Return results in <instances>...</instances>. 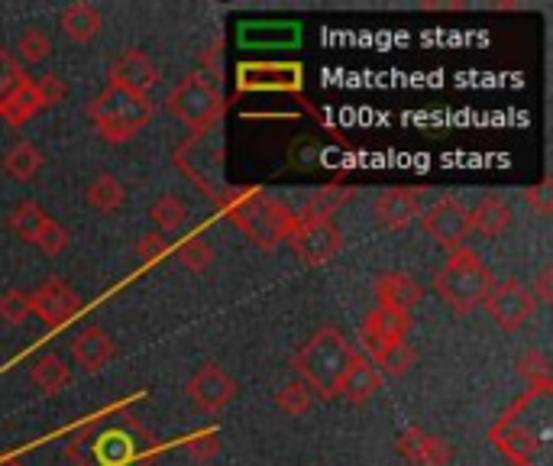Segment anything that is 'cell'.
I'll use <instances>...</instances> for the list:
<instances>
[{"mask_svg":"<svg viewBox=\"0 0 553 466\" xmlns=\"http://www.w3.org/2000/svg\"><path fill=\"white\" fill-rule=\"evenodd\" d=\"M188 395L198 408L207 411V415H217L220 408H227L233 402V395H237V382H233L217 363H207V366L198 369L195 376H191Z\"/></svg>","mask_w":553,"mask_h":466,"instance_id":"cell-15","label":"cell"},{"mask_svg":"<svg viewBox=\"0 0 553 466\" xmlns=\"http://www.w3.org/2000/svg\"><path fill=\"white\" fill-rule=\"evenodd\" d=\"M169 111L182 127L198 133L207 127H220V120L227 114V101H224V94H220V88L207 85L201 75L191 72L172 88Z\"/></svg>","mask_w":553,"mask_h":466,"instance_id":"cell-8","label":"cell"},{"mask_svg":"<svg viewBox=\"0 0 553 466\" xmlns=\"http://www.w3.org/2000/svg\"><path fill=\"white\" fill-rule=\"evenodd\" d=\"M301 65L295 62H246L237 72L240 91H301Z\"/></svg>","mask_w":553,"mask_h":466,"instance_id":"cell-14","label":"cell"},{"mask_svg":"<svg viewBox=\"0 0 553 466\" xmlns=\"http://www.w3.org/2000/svg\"><path fill=\"white\" fill-rule=\"evenodd\" d=\"M26 78L30 75L23 72V65L17 62V56L7 52V49H0V101H4L13 88H20Z\"/></svg>","mask_w":553,"mask_h":466,"instance_id":"cell-37","label":"cell"},{"mask_svg":"<svg viewBox=\"0 0 553 466\" xmlns=\"http://www.w3.org/2000/svg\"><path fill=\"white\" fill-rule=\"evenodd\" d=\"M395 447H398V454L414 466H450V460L456 457L450 441H444V437H437V434H427L421 428L402 431Z\"/></svg>","mask_w":553,"mask_h":466,"instance_id":"cell-16","label":"cell"},{"mask_svg":"<svg viewBox=\"0 0 553 466\" xmlns=\"http://www.w3.org/2000/svg\"><path fill=\"white\" fill-rule=\"evenodd\" d=\"M36 111H43V101H39L33 78H26L20 88H13L4 101H0V120L10 123V127H23Z\"/></svg>","mask_w":553,"mask_h":466,"instance_id":"cell-25","label":"cell"},{"mask_svg":"<svg viewBox=\"0 0 553 466\" xmlns=\"http://www.w3.org/2000/svg\"><path fill=\"white\" fill-rule=\"evenodd\" d=\"M114 340L107 337V331H101V327H85L75 344H72V356L75 363L85 369V373H101V369L114 360Z\"/></svg>","mask_w":553,"mask_h":466,"instance_id":"cell-20","label":"cell"},{"mask_svg":"<svg viewBox=\"0 0 553 466\" xmlns=\"http://www.w3.org/2000/svg\"><path fill=\"white\" fill-rule=\"evenodd\" d=\"M39 169H43V153H39L33 143L20 140L4 153V172L13 178V182H30V178H36Z\"/></svg>","mask_w":553,"mask_h":466,"instance_id":"cell-29","label":"cell"},{"mask_svg":"<svg viewBox=\"0 0 553 466\" xmlns=\"http://www.w3.org/2000/svg\"><path fill=\"white\" fill-rule=\"evenodd\" d=\"M110 85L149 94L152 88L159 85V68H156V62L146 56V52L127 49L123 56L114 59V65H110Z\"/></svg>","mask_w":553,"mask_h":466,"instance_id":"cell-17","label":"cell"},{"mask_svg":"<svg viewBox=\"0 0 553 466\" xmlns=\"http://www.w3.org/2000/svg\"><path fill=\"white\" fill-rule=\"evenodd\" d=\"M534 301H541V305H550L553 301V266H544L541 272H537L534 279V289H528Z\"/></svg>","mask_w":553,"mask_h":466,"instance_id":"cell-43","label":"cell"},{"mask_svg":"<svg viewBox=\"0 0 553 466\" xmlns=\"http://www.w3.org/2000/svg\"><path fill=\"white\" fill-rule=\"evenodd\" d=\"M30 292H20V289H7L4 295H0V321L7 324H23L26 318H30Z\"/></svg>","mask_w":553,"mask_h":466,"instance_id":"cell-36","label":"cell"},{"mask_svg":"<svg viewBox=\"0 0 553 466\" xmlns=\"http://www.w3.org/2000/svg\"><path fill=\"white\" fill-rule=\"evenodd\" d=\"M0 466H20V460H17V457H10V460H0Z\"/></svg>","mask_w":553,"mask_h":466,"instance_id":"cell-45","label":"cell"},{"mask_svg":"<svg viewBox=\"0 0 553 466\" xmlns=\"http://www.w3.org/2000/svg\"><path fill=\"white\" fill-rule=\"evenodd\" d=\"M353 344L343 337L337 327H321L311 340L295 353V373L298 382L308 386L311 395H321V399H337L340 395V382L347 376V369L353 363Z\"/></svg>","mask_w":553,"mask_h":466,"instance_id":"cell-3","label":"cell"},{"mask_svg":"<svg viewBox=\"0 0 553 466\" xmlns=\"http://www.w3.org/2000/svg\"><path fill=\"white\" fill-rule=\"evenodd\" d=\"M149 217H152V224H156V233L169 237V233H175L178 227L188 221V208H185V201L178 195H162L149 208Z\"/></svg>","mask_w":553,"mask_h":466,"instance_id":"cell-30","label":"cell"},{"mask_svg":"<svg viewBox=\"0 0 553 466\" xmlns=\"http://www.w3.org/2000/svg\"><path fill=\"white\" fill-rule=\"evenodd\" d=\"M482 305H486L489 318L499 324L502 331H518V327H524L537 314V301L518 279L495 282Z\"/></svg>","mask_w":553,"mask_h":466,"instance_id":"cell-10","label":"cell"},{"mask_svg":"<svg viewBox=\"0 0 553 466\" xmlns=\"http://www.w3.org/2000/svg\"><path fill=\"white\" fill-rule=\"evenodd\" d=\"M49 52H52V39L46 30H39V26H30L23 36H20V43H17V62H46L49 59Z\"/></svg>","mask_w":553,"mask_h":466,"instance_id":"cell-33","label":"cell"},{"mask_svg":"<svg viewBox=\"0 0 553 466\" xmlns=\"http://www.w3.org/2000/svg\"><path fill=\"white\" fill-rule=\"evenodd\" d=\"M275 405H279L282 415L288 418H301V415H308L311 405H314V395L308 392V386L304 382H288V386H282L279 392H275Z\"/></svg>","mask_w":553,"mask_h":466,"instance_id":"cell-32","label":"cell"},{"mask_svg":"<svg viewBox=\"0 0 553 466\" xmlns=\"http://www.w3.org/2000/svg\"><path fill=\"white\" fill-rule=\"evenodd\" d=\"M550 389H528L492 428V441L515 466H550Z\"/></svg>","mask_w":553,"mask_h":466,"instance_id":"cell-1","label":"cell"},{"mask_svg":"<svg viewBox=\"0 0 553 466\" xmlns=\"http://www.w3.org/2000/svg\"><path fill=\"white\" fill-rule=\"evenodd\" d=\"M185 450H188V457L191 460H211V457H217V450H220V437H217V431L214 428H204V431H198V434H191L188 441H185Z\"/></svg>","mask_w":553,"mask_h":466,"instance_id":"cell-38","label":"cell"},{"mask_svg":"<svg viewBox=\"0 0 553 466\" xmlns=\"http://www.w3.org/2000/svg\"><path fill=\"white\" fill-rule=\"evenodd\" d=\"M85 201L91 204L98 214H114L123 208V201H127V188H123V182L117 175H98L94 182L88 185L85 191Z\"/></svg>","mask_w":553,"mask_h":466,"instance_id":"cell-27","label":"cell"},{"mask_svg":"<svg viewBox=\"0 0 553 466\" xmlns=\"http://www.w3.org/2000/svg\"><path fill=\"white\" fill-rule=\"evenodd\" d=\"M518 376L528 382V389H550L553 376H550V360L544 350H528L518 356Z\"/></svg>","mask_w":553,"mask_h":466,"instance_id":"cell-31","label":"cell"},{"mask_svg":"<svg viewBox=\"0 0 553 466\" xmlns=\"http://www.w3.org/2000/svg\"><path fill=\"white\" fill-rule=\"evenodd\" d=\"M356 191L347 188V185H324L308 195V201H304V208L298 214V221H334V214L340 208H347V204L353 201Z\"/></svg>","mask_w":553,"mask_h":466,"instance_id":"cell-23","label":"cell"},{"mask_svg":"<svg viewBox=\"0 0 553 466\" xmlns=\"http://www.w3.org/2000/svg\"><path fill=\"white\" fill-rule=\"evenodd\" d=\"M511 221H515L511 204L502 195H495V191L482 195L476 208H469V233H479L486 240H499L502 233H508Z\"/></svg>","mask_w":553,"mask_h":466,"instance_id":"cell-19","label":"cell"},{"mask_svg":"<svg viewBox=\"0 0 553 466\" xmlns=\"http://www.w3.org/2000/svg\"><path fill=\"white\" fill-rule=\"evenodd\" d=\"M492 285L495 279H492L489 266L482 263V256L476 250H469V246L453 250L434 276V292L444 298V305H450V311H456L460 318L469 311H476L482 301H486Z\"/></svg>","mask_w":553,"mask_h":466,"instance_id":"cell-4","label":"cell"},{"mask_svg":"<svg viewBox=\"0 0 553 466\" xmlns=\"http://www.w3.org/2000/svg\"><path fill=\"white\" fill-rule=\"evenodd\" d=\"M52 221V217L46 214L43 204H36V201H20L17 208H13L10 214V230L17 233V237L23 243H36L39 240V233L46 230V224Z\"/></svg>","mask_w":553,"mask_h":466,"instance_id":"cell-28","label":"cell"},{"mask_svg":"<svg viewBox=\"0 0 553 466\" xmlns=\"http://www.w3.org/2000/svg\"><path fill=\"white\" fill-rule=\"evenodd\" d=\"M376 298H379V305L408 311L424 298V285L414 279L411 272H385V276L376 279Z\"/></svg>","mask_w":553,"mask_h":466,"instance_id":"cell-22","label":"cell"},{"mask_svg":"<svg viewBox=\"0 0 553 466\" xmlns=\"http://www.w3.org/2000/svg\"><path fill=\"white\" fill-rule=\"evenodd\" d=\"M421 224L440 246H444V250L453 253V250H460V246H466L469 208L456 195H444L427 208V214H421Z\"/></svg>","mask_w":553,"mask_h":466,"instance_id":"cell-11","label":"cell"},{"mask_svg":"<svg viewBox=\"0 0 553 466\" xmlns=\"http://www.w3.org/2000/svg\"><path fill=\"white\" fill-rule=\"evenodd\" d=\"M133 424L127 428H107L101 434H94L88 424L72 444H68V457L78 466H146L152 454L140 457V444L130 434Z\"/></svg>","mask_w":553,"mask_h":466,"instance_id":"cell-7","label":"cell"},{"mask_svg":"<svg viewBox=\"0 0 553 466\" xmlns=\"http://www.w3.org/2000/svg\"><path fill=\"white\" fill-rule=\"evenodd\" d=\"M33 85H36V94H39V101H43V107H55L68 98V85L59 75H43L39 81H33Z\"/></svg>","mask_w":553,"mask_h":466,"instance_id":"cell-41","label":"cell"},{"mask_svg":"<svg viewBox=\"0 0 553 466\" xmlns=\"http://www.w3.org/2000/svg\"><path fill=\"white\" fill-rule=\"evenodd\" d=\"M30 379L43 395H59L62 389H68V382H72V369H68V363H62V356L46 353L33 363Z\"/></svg>","mask_w":553,"mask_h":466,"instance_id":"cell-26","label":"cell"},{"mask_svg":"<svg viewBox=\"0 0 553 466\" xmlns=\"http://www.w3.org/2000/svg\"><path fill=\"white\" fill-rule=\"evenodd\" d=\"M414 360H418V353L408 347V340H402V344H392L389 350H385L372 366H376L379 373H385V376H405L408 369L414 366Z\"/></svg>","mask_w":553,"mask_h":466,"instance_id":"cell-34","label":"cell"},{"mask_svg":"<svg viewBox=\"0 0 553 466\" xmlns=\"http://www.w3.org/2000/svg\"><path fill=\"white\" fill-rule=\"evenodd\" d=\"M524 201H528V208L537 217H550L553 214V182L550 178H544V182H537L524 191Z\"/></svg>","mask_w":553,"mask_h":466,"instance_id":"cell-40","label":"cell"},{"mask_svg":"<svg viewBox=\"0 0 553 466\" xmlns=\"http://www.w3.org/2000/svg\"><path fill=\"white\" fill-rule=\"evenodd\" d=\"M424 188H385L376 201V217L392 230H405L414 217H421Z\"/></svg>","mask_w":553,"mask_h":466,"instance_id":"cell-18","label":"cell"},{"mask_svg":"<svg viewBox=\"0 0 553 466\" xmlns=\"http://www.w3.org/2000/svg\"><path fill=\"white\" fill-rule=\"evenodd\" d=\"M30 311L49 331H59V327H68L81 314V298L68 289V282L46 279L36 285V292H30Z\"/></svg>","mask_w":553,"mask_h":466,"instance_id":"cell-12","label":"cell"},{"mask_svg":"<svg viewBox=\"0 0 553 466\" xmlns=\"http://www.w3.org/2000/svg\"><path fill=\"white\" fill-rule=\"evenodd\" d=\"M178 259H182V266L188 272H204L207 266H211L214 250L201 237H185L182 243H178Z\"/></svg>","mask_w":553,"mask_h":466,"instance_id":"cell-35","label":"cell"},{"mask_svg":"<svg viewBox=\"0 0 553 466\" xmlns=\"http://www.w3.org/2000/svg\"><path fill=\"white\" fill-rule=\"evenodd\" d=\"M408 331H411V311L376 305L366 314L363 334H359V344H363V350H366V360L376 363L392 344H402Z\"/></svg>","mask_w":553,"mask_h":466,"instance_id":"cell-9","label":"cell"},{"mask_svg":"<svg viewBox=\"0 0 553 466\" xmlns=\"http://www.w3.org/2000/svg\"><path fill=\"white\" fill-rule=\"evenodd\" d=\"M152 114H156V104H152L149 94L127 91L117 85H107L98 98L88 104V117L94 120L101 140L107 143L133 140L136 133L149 127Z\"/></svg>","mask_w":553,"mask_h":466,"instance_id":"cell-6","label":"cell"},{"mask_svg":"<svg viewBox=\"0 0 553 466\" xmlns=\"http://www.w3.org/2000/svg\"><path fill=\"white\" fill-rule=\"evenodd\" d=\"M175 169L182 172L188 182H195L198 191L217 201L227 188V146H224V130L207 127L198 133H188V140L178 143L175 149Z\"/></svg>","mask_w":553,"mask_h":466,"instance_id":"cell-5","label":"cell"},{"mask_svg":"<svg viewBox=\"0 0 553 466\" xmlns=\"http://www.w3.org/2000/svg\"><path fill=\"white\" fill-rule=\"evenodd\" d=\"M62 33L72 39V43H88L101 33V13L94 4H85V0H78V4H68L62 10Z\"/></svg>","mask_w":553,"mask_h":466,"instance_id":"cell-24","label":"cell"},{"mask_svg":"<svg viewBox=\"0 0 553 466\" xmlns=\"http://www.w3.org/2000/svg\"><path fill=\"white\" fill-rule=\"evenodd\" d=\"M217 204L227 221L237 230H243L259 250H275V246L288 243V237L298 227V214L285 201L266 195L262 188L227 185Z\"/></svg>","mask_w":553,"mask_h":466,"instance_id":"cell-2","label":"cell"},{"mask_svg":"<svg viewBox=\"0 0 553 466\" xmlns=\"http://www.w3.org/2000/svg\"><path fill=\"white\" fill-rule=\"evenodd\" d=\"M379 389H382V373L366 360V356L356 353L347 376H343V382H340V395L350 405H366Z\"/></svg>","mask_w":553,"mask_h":466,"instance_id":"cell-21","label":"cell"},{"mask_svg":"<svg viewBox=\"0 0 553 466\" xmlns=\"http://www.w3.org/2000/svg\"><path fill=\"white\" fill-rule=\"evenodd\" d=\"M68 240H72V237H68V230H65L59 221H49V224H46V230L39 233V240H36L33 246H39V250H43V253L55 256V253H62V250H65Z\"/></svg>","mask_w":553,"mask_h":466,"instance_id":"cell-42","label":"cell"},{"mask_svg":"<svg viewBox=\"0 0 553 466\" xmlns=\"http://www.w3.org/2000/svg\"><path fill=\"white\" fill-rule=\"evenodd\" d=\"M169 250H172L169 237H162V233H156V230L146 233V237H140V243H136V256H140L146 266H156L159 259L169 256Z\"/></svg>","mask_w":553,"mask_h":466,"instance_id":"cell-39","label":"cell"},{"mask_svg":"<svg viewBox=\"0 0 553 466\" xmlns=\"http://www.w3.org/2000/svg\"><path fill=\"white\" fill-rule=\"evenodd\" d=\"M288 243L304 266H324L340 253L343 237L334 221H298Z\"/></svg>","mask_w":553,"mask_h":466,"instance_id":"cell-13","label":"cell"},{"mask_svg":"<svg viewBox=\"0 0 553 466\" xmlns=\"http://www.w3.org/2000/svg\"><path fill=\"white\" fill-rule=\"evenodd\" d=\"M466 4H421V10H463Z\"/></svg>","mask_w":553,"mask_h":466,"instance_id":"cell-44","label":"cell"}]
</instances>
